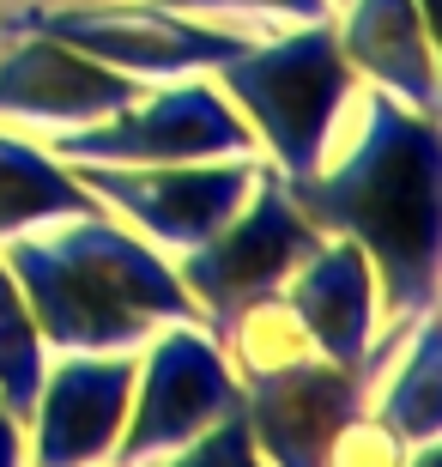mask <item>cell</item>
<instances>
[{"mask_svg":"<svg viewBox=\"0 0 442 467\" xmlns=\"http://www.w3.org/2000/svg\"><path fill=\"white\" fill-rule=\"evenodd\" d=\"M291 207L327 237H352L370 255L375 304L400 316L437 310L442 267V146L437 116H418L388 91L364 98V134L334 171L285 176Z\"/></svg>","mask_w":442,"mask_h":467,"instance_id":"cell-1","label":"cell"},{"mask_svg":"<svg viewBox=\"0 0 442 467\" xmlns=\"http://www.w3.org/2000/svg\"><path fill=\"white\" fill-rule=\"evenodd\" d=\"M0 267L55 352H139L164 322H200L170 261L103 213H67L0 237Z\"/></svg>","mask_w":442,"mask_h":467,"instance_id":"cell-2","label":"cell"},{"mask_svg":"<svg viewBox=\"0 0 442 467\" xmlns=\"http://www.w3.org/2000/svg\"><path fill=\"white\" fill-rule=\"evenodd\" d=\"M212 86L255 128V146L272 152L279 176L322 171L334 121L352 98V67L334 43V18L297 25L279 43H249L212 67Z\"/></svg>","mask_w":442,"mask_h":467,"instance_id":"cell-3","label":"cell"},{"mask_svg":"<svg viewBox=\"0 0 442 467\" xmlns=\"http://www.w3.org/2000/svg\"><path fill=\"white\" fill-rule=\"evenodd\" d=\"M55 36L67 49L91 55L116 73L134 79H182V73H212L237 49H249V31H219V25H194L176 6L158 0H61V6H0V36Z\"/></svg>","mask_w":442,"mask_h":467,"instance_id":"cell-4","label":"cell"},{"mask_svg":"<svg viewBox=\"0 0 442 467\" xmlns=\"http://www.w3.org/2000/svg\"><path fill=\"white\" fill-rule=\"evenodd\" d=\"M322 237L327 231H315L303 213L291 207L285 176L267 164L261 182H255V194H249V201H242L206 243L182 249L176 279H182V292L206 310L212 334L224 340L255 304L279 297V285L322 249Z\"/></svg>","mask_w":442,"mask_h":467,"instance_id":"cell-5","label":"cell"},{"mask_svg":"<svg viewBox=\"0 0 442 467\" xmlns=\"http://www.w3.org/2000/svg\"><path fill=\"white\" fill-rule=\"evenodd\" d=\"M49 158L73 164H188V158H255V128L237 116L212 79H164L146 86L116 116L86 128H55Z\"/></svg>","mask_w":442,"mask_h":467,"instance_id":"cell-6","label":"cell"},{"mask_svg":"<svg viewBox=\"0 0 442 467\" xmlns=\"http://www.w3.org/2000/svg\"><path fill=\"white\" fill-rule=\"evenodd\" d=\"M237 407H242V382L224 364L219 334H206L200 322H164L134 370L128 425H121L103 467H146L158 455L182 450L188 437H200L206 425H219Z\"/></svg>","mask_w":442,"mask_h":467,"instance_id":"cell-7","label":"cell"},{"mask_svg":"<svg viewBox=\"0 0 442 467\" xmlns=\"http://www.w3.org/2000/svg\"><path fill=\"white\" fill-rule=\"evenodd\" d=\"M261 158H188V164H73V182L116 207L164 249H194L255 194Z\"/></svg>","mask_w":442,"mask_h":467,"instance_id":"cell-8","label":"cell"},{"mask_svg":"<svg viewBox=\"0 0 442 467\" xmlns=\"http://www.w3.org/2000/svg\"><path fill=\"white\" fill-rule=\"evenodd\" d=\"M134 352H67L43 370L31 407V462L36 467H103L128 425L134 400Z\"/></svg>","mask_w":442,"mask_h":467,"instance_id":"cell-9","label":"cell"},{"mask_svg":"<svg viewBox=\"0 0 442 467\" xmlns=\"http://www.w3.org/2000/svg\"><path fill=\"white\" fill-rule=\"evenodd\" d=\"M146 79L116 73L91 55L55 43V36L18 31L13 49L0 55V116L6 121H43V128H86L98 116H116L134 104Z\"/></svg>","mask_w":442,"mask_h":467,"instance_id":"cell-10","label":"cell"},{"mask_svg":"<svg viewBox=\"0 0 442 467\" xmlns=\"http://www.w3.org/2000/svg\"><path fill=\"white\" fill-rule=\"evenodd\" d=\"M279 304L291 310V322L309 334V347L327 364L364 377L370 322H375V274L370 255L352 237H322V249L279 285Z\"/></svg>","mask_w":442,"mask_h":467,"instance_id":"cell-11","label":"cell"},{"mask_svg":"<svg viewBox=\"0 0 442 467\" xmlns=\"http://www.w3.org/2000/svg\"><path fill=\"white\" fill-rule=\"evenodd\" d=\"M334 25L345 67L370 73L375 91L400 98L418 116H437V49H430L425 0H340Z\"/></svg>","mask_w":442,"mask_h":467,"instance_id":"cell-12","label":"cell"},{"mask_svg":"<svg viewBox=\"0 0 442 467\" xmlns=\"http://www.w3.org/2000/svg\"><path fill=\"white\" fill-rule=\"evenodd\" d=\"M400 364H394V377L375 389L364 407L370 419H382L400 443H437L442 437V340H437V310H425L412 322V334L400 340Z\"/></svg>","mask_w":442,"mask_h":467,"instance_id":"cell-13","label":"cell"},{"mask_svg":"<svg viewBox=\"0 0 442 467\" xmlns=\"http://www.w3.org/2000/svg\"><path fill=\"white\" fill-rule=\"evenodd\" d=\"M67 213H98L67 164H55L43 146L18 134H0V237H13L43 219H67Z\"/></svg>","mask_w":442,"mask_h":467,"instance_id":"cell-14","label":"cell"},{"mask_svg":"<svg viewBox=\"0 0 442 467\" xmlns=\"http://www.w3.org/2000/svg\"><path fill=\"white\" fill-rule=\"evenodd\" d=\"M43 334H36L25 297H18L13 274L0 267V407L31 425V407H36V382H43Z\"/></svg>","mask_w":442,"mask_h":467,"instance_id":"cell-15","label":"cell"},{"mask_svg":"<svg viewBox=\"0 0 442 467\" xmlns=\"http://www.w3.org/2000/svg\"><path fill=\"white\" fill-rule=\"evenodd\" d=\"M146 467H267V455H261V443H255V431H249V413H224L219 425H206L200 437H188L182 443V455H158V462H146Z\"/></svg>","mask_w":442,"mask_h":467,"instance_id":"cell-16","label":"cell"},{"mask_svg":"<svg viewBox=\"0 0 442 467\" xmlns=\"http://www.w3.org/2000/svg\"><path fill=\"white\" fill-rule=\"evenodd\" d=\"M412 450H418V443H400V437H394L382 419H370V407H364V413H352L340 431H334L322 467H406Z\"/></svg>","mask_w":442,"mask_h":467,"instance_id":"cell-17","label":"cell"},{"mask_svg":"<svg viewBox=\"0 0 442 467\" xmlns=\"http://www.w3.org/2000/svg\"><path fill=\"white\" fill-rule=\"evenodd\" d=\"M158 6H176V13H188V6H200V13H261V18H291V25H315V18H334V0H158Z\"/></svg>","mask_w":442,"mask_h":467,"instance_id":"cell-18","label":"cell"},{"mask_svg":"<svg viewBox=\"0 0 442 467\" xmlns=\"http://www.w3.org/2000/svg\"><path fill=\"white\" fill-rule=\"evenodd\" d=\"M0 467H25V431L6 407H0Z\"/></svg>","mask_w":442,"mask_h":467,"instance_id":"cell-19","label":"cell"},{"mask_svg":"<svg viewBox=\"0 0 442 467\" xmlns=\"http://www.w3.org/2000/svg\"><path fill=\"white\" fill-rule=\"evenodd\" d=\"M406 467H442V450L437 443H418V450L406 455Z\"/></svg>","mask_w":442,"mask_h":467,"instance_id":"cell-20","label":"cell"},{"mask_svg":"<svg viewBox=\"0 0 442 467\" xmlns=\"http://www.w3.org/2000/svg\"><path fill=\"white\" fill-rule=\"evenodd\" d=\"M334 6H340V0H334Z\"/></svg>","mask_w":442,"mask_h":467,"instance_id":"cell-21","label":"cell"}]
</instances>
